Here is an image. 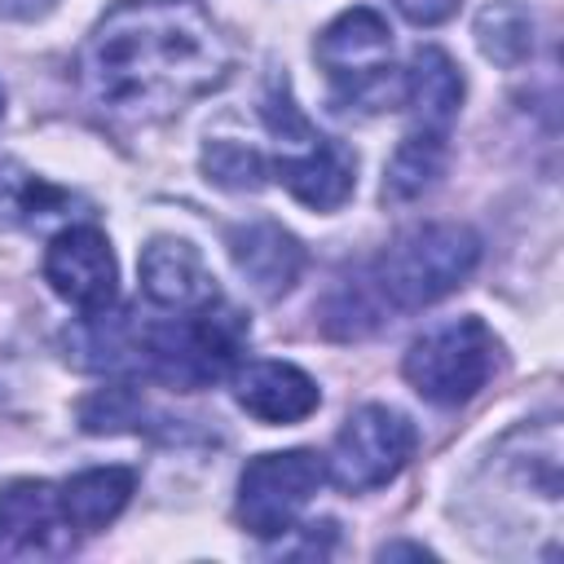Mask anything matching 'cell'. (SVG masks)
<instances>
[{
	"mask_svg": "<svg viewBox=\"0 0 564 564\" xmlns=\"http://www.w3.org/2000/svg\"><path fill=\"white\" fill-rule=\"evenodd\" d=\"M70 207H75V194H66L13 163H0V225L44 229L48 220H66Z\"/></svg>",
	"mask_w": 564,
	"mask_h": 564,
	"instance_id": "obj_16",
	"label": "cell"
},
{
	"mask_svg": "<svg viewBox=\"0 0 564 564\" xmlns=\"http://www.w3.org/2000/svg\"><path fill=\"white\" fill-rule=\"evenodd\" d=\"M234 397H238V405L251 414V419H260V423H269V427H291V423H300V419H308L317 405H322V392H317V383L300 370V366H291V361H247L238 375H234Z\"/></svg>",
	"mask_w": 564,
	"mask_h": 564,
	"instance_id": "obj_13",
	"label": "cell"
},
{
	"mask_svg": "<svg viewBox=\"0 0 564 564\" xmlns=\"http://www.w3.org/2000/svg\"><path fill=\"white\" fill-rule=\"evenodd\" d=\"M317 66L335 84V97L361 110L401 106V70L392 66V26L383 13L357 4L322 26L313 44Z\"/></svg>",
	"mask_w": 564,
	"mask_h": 564,
	"instance_id": "obj_5",
	"label": "cell"
},
{
	"mask_svg": "<svg viewBox=\"0 0 564 564\" xmlns=\"http://www.w3.org/2000/svg\"><path fill=\"white\" fill-rule=\"evenodd\" d=\"M234 53L203 0H119L79 48L84 97L119 119L150 123L212 93Z\"/></svg>",
	"mask_w": 564,
	"mask_h": 564,
	"instance_id": "obj_1",
	"label": "cell"
},
{
	"mask_svg": "<svg viewBox=\"0 0 564 564\" xmlns=\"http://www.w3.org/2000/svg\"><path fill=\"white\" fill-rule=\"evenodd\" d=\"M326 485V458L317 449L260 454L238 476V524L256 538H282L300 511Z\"/></svg>",
	"mask_w": 564,
	"mask_h": 564,
	"instance_id": "obj_7",
	"label": "cell"
},
{
	"mask_svg": "<svg viewBox=\"0 0 564 564\" xmlns=\"http://www.w3.org/2000/svg\"><path fill=\"white\" fill-rule=\"evenodd\" d=\"M401 18H410L414 26H441L458 13V0H392Z\"/></svg>",
	"mask_w": 564,
	"mask_h": 564,
	"instance_id": "obj_21",
	"label": "cell"
},
{
	"mask_svg": "<svg viewBox=\"0 0 564 564\" xmlns=\"http://www.w3.org/2000/svg\"><path fill=\"white\" fill-rule=\"evenodd\" d=\"M260 119L278 137L282 154L269 176L286 185V194L313 212H339L357 189V159L335 137H322L291 97L286 75H273L260 97Z\"/></svg>",
	"mask_w": 564,
	"mask_h": 564,
	"instance_id": "obj_4",
	"label": "cell"
},
{
	"mask_svg": "<svg viewBox=\"0 0 564 564\" xmlns=\"http://www.w3.org/2000/svg\"><path fill=\"white\" fill-rule=\"evenodd\" d=\"M476 40H480V48H485L489 62L516 66L533 48V18H529V9L507 4V0L502 4H489L476 18Z\"/></svg>",
	"mask_w": 564,
	"mask_h": 564,
	"instance_id": "obj_18",
	"label": "cell"
},
{
	"mask_svg": "<svg viewBox=\"0 0 564 564\" xmlns=\"http://www.w3.org/2000/svg\"><path fill=\"white\" fill-rule=\"evenodd\" d=\"M203 172L220 189H260L269 181V163L260 150L242 141H207L203 150Z\"/></svg>",
	"mask_w": 564,
	"mask_h": 564,
	"instance_id": "obj_19",
	"label": "cell"
},
{
	"mask_svg": "<svg viewBox=\"0 0 564 564\" xmlns=\"http://www.w3.org/2000/svg\"><path fill=\"white\" fill-rule=\"evenodd\" d=\"M480 260V238L458 220H432L397 234L361 273L339 282L322 304L335 339H361L397 313H419L458 291Z\"/></svg>",
	"mask_w": 564,
	"mask_h": 564,
	"instance_id": "obj_2",
	"label": "cell"
},
{
	"mask_svg": "<svg viewBox=\"0 0 564 564\" xmlns=\"http://www.w3.org/2000/svg\"><path fill=\"white\" fill-rule=\"evenodd\" d=\"M145 414L150 410L132 383H110L79 405V427L84 432H128V427H141Z\"/></svg>",
	"mask_w": 564,
	"mask_h": 564,
	"instance_id": "obj_20",
	"label": "cell"
},
{
	"mask_svg": "<svg viewBox=\"0 0 564 564\" xmlns=\"http://www.w3.org/2000/svg\"><path fill=\"white\" fill-rule=\"evenodd\" d=\"M137 278H141V295L167 313H189V308L220 300L216 278H212L207 260L198 256V247L185 238H172V234H159L141 247Z\"/></svg>",
	"mask_w": 564,
	"mask_h": 564,
	"instance_id": "obj_11",
	"label": "cell"
},
{
	"mask_svg": "<svg viewBox=\"0 0 564 564\" xmlns=\"http://www.w3.org/2000/svg\"><path fill=\"white\" fill-rule=\"evenodd\" d=\"M44 282L79 313H101L119 295L110 238L97 225H62L44 251Z\"/></svg>",
	"mask_w": 564,
	"mask_h": 564,
	"instance_id": "obj_9",
	"label": "cell"
},
{
	"mask_svg": "<svg viewBox=\"0 0 564 564\" xmlns=\"http://www.w3.org/2000/svg\"><path fill=\"white\" fill-rule=\"evenodd\" d=\"M419 432L414 423L392 405H361L348 414V423L335 436V449L326 458V476L348 494L383 489L414 454Z\"/></svg>",
	"mask_w": 564,
	"mask_h": 564,
	"instance_id": "obj_8",
	"label": "cell"
},
{
	"mask_svg": "<svg viewBox=\"0 0 564 564\" xmlns=\"http://www.w3.org/2000/svg\"><path fill=\"white\" fill-rule=\"evenodd\" d=\"M0 115H4V88H0Z\"/></svg>",
	"mask_w": 564,
	"mask_h": 564,
	"instance_id": "obj_22",
	"label": "cell"
},
{
	"mask_svg": "<svg viewBox=\"0 0 564 564\" xmlns=\"http://www.w3.org/2000/svg\"><path fill=\"white\" fill-rule=\"evenodd\" d=\"M441 172H445V137L410 128V132L401 137V145L392 150L388 167H383V198L410 203V198H419L423 189H432Z\"/></svg>",
	"mask_w": 564,
	"mask_h": 564,
	"instance_id": "obj_17",
	"label": "cell"
},
{
	"mask_svg": "<svg viewBox=\"0 0 564 564\" xmlns=\"http://www.w3.org/2000/svg\"><path fill=\"white\" fill-rule=\"evenodd\" d=\"M225 247H229V260L234 269L247 278V286L260 295V300H278L286 295L300 273H304V247L300 238L269 220V216H256V220H242L225 234Z\"/></svg>",
	"mask_w": 564,
	"mask_h": 564,
	"instance_id": "obj_12",
	"label": "cell"
},
{
	"mask_svg": "<svg viewBox=\"0 0 564 564\" xmlns=\"http://www.w3.org/2000/svg\"><path fill=\"white\" fill-rule=\"evenodd\" d=\"M247 348V317L220 300L189 308L181 317L132 326V366L145 379H159L176 392H198L220 383Z\"/></svg>",
	"mask_w": 564,
	"mask_h": 564,
	"instance_id": "obj_3",
	"label": "cell"
},
{
	"mask_svg": "<svg viewBox=\"0 0 564 564\" xmlns=\"http://www.w3.org/2000/svg\"><path fill=\"white\" fill-rule=\"evenodd\" d=\"M75 529L48 480H13L0 489V555H70Z\"/></svg>",
	"mask_w": 564,
	"mask_h": 564,
	"instance_id": "obj_10",
	"label": "cell"
},
{
	"mask_svg": "<svg viewBox=\"0 0 564 564\" xmlns=\"http://www.w3.org/2000/svg\"><path fill=\"white\" fill-rule=\"evenodd\" d=\"M401 106H410V119L419 132L449 137L463 106V70L445 48L436 44L414 48L410 66L401 70Z\"/></svg>",
	"mask_w": 564,
	"mask_h": 564,
	"instance_id": "obj_14",
	"label": "cell"
},
{
	"mask_svg": "<svg viewBox=\"0 0 564 564\" xmlns=\"http://www.w3.org/2000/svg\"><path fill=\"white\" fill-rule=\"evenodd\" d=\"M132 489H137V471L132 467H88V471H79V476L57 485L62 511H66L75 533H101L128 507Z\"/></svg>",
	"mask_w": 564,
	"mask_h": 564,
	"instance_id": "obj_15",
	"label": "cell"
},
{
	"mask_svg": "<svg viewBox=\"0 0 564 564\" xmlns=\"http://www.w3.org/2000/svg\"><path fill=\"white\" fill-rule=\"evenodd\" d=\"M494 366H498L494 330L480 317H445L410 344L401 375L423 401L463 405L489 383Z\"/></svg>",
	"mask_w": 564,
	"mask_h": 564,
	"instance_id": "obj_6",
	"label": "cell"
}]
</instances>
